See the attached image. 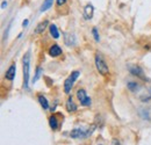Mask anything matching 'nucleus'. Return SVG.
<instances>
[{
    "label": "nucleus",
    "mask_w": 151,
    "mask_h": 145,
    "mask_svg": "<svg viewBox=\"0 0 151 145\" xmlns=\"http://www.w3.org/2000/svg\"><path fill=\"white\" fill-rule=\"evenodd\" d=\"M22 64H23V88L28 90V85H29V70H30V51H28L27 54L23 56Z\"/></svg>",
    "instance_id": "f257e3e1"
},
{
    "label": "nucleus",
    "mask_w": 151,
    "mask_h": 145,
    "mask_svg": "<svg viewBox=\"0 0 151 145\" xmlns=\"http://www.w3.org/2000/svg\"><path fill=\"white\" fill-rule=\"evenodd\" d=\"M95 129V126H91L87 129H73L71 132H70V136L72 138L76 139H84V138H87L90 137Z\"/></svg>",
    "instance_id": "f03ea898"
},
{
    "label": "nucleus",
    "mask_w": 151,
    "mask_h": 145,
    "mask_svg": "<svg viewBox=\"0 0 151 145\" xmlns=\"http://www.w3.org/2000/svg\"><path fill=\"white\" fill-rule=\"evenodd\" d=\"M95 66H96V70L99 71V73H101L102 75H106V74L109 73L108 65L100 54L95 55Z\"/></svg>",
    "instance_id": "7ed1b4c3"
},
{
    "label": "nucleus",
    "mask_w": 151,
    "mask_h": 145,
    "mask_svg": "<svg viewBox=\"0 0 151 145\" xmlns=\"http://www.w3.org/2000/svg\"><path fill=\"white\" fill-rule=\"evenodd\" d=\"M78 77H79V72L78 71H73V72L71 73V75L64 81V91H65L66 94H70L71 88L73 87V84H75V81L77 80Z\"/></svg>",
    "instance_id": "20e7f679"
},
{
    "label": "nucleus",
    "mask_w": 151,
    "mask_h": 145,
    "mask_svg": "<svg viewBox=\"0 0 151 145\" xmlns=\"http://www.w3.org/2000/svg\"><path fill=\"white\" fill-rule=\"evenodd\" d=\"M77 98L80 101L83 106H91V98L87 96L85 90H78L77 91Z\"/></svg>",
    "instance_id": "39448f33"
},
{
    "label": "nucleus",
    "mask_w": 151,
    "mask_h": 145,
    "mask_svg": "<svg viewBox=\"0 0 151 145\" xmlns=\"http://www.w3.org/2000/svg\"><path fill=\"white\" fill-rule=\"evenodd\" d=\"M128 70H129V72L132 73V74H134V75H136V77H138V78H141V79H145L143 70H142L139 66H137V65H129V66H128Z\"/></svg>",
    "instance_id": "423d86ee"
},
{
    "label": "nucleus",
    "mask_w": 151,
    "mask_h": 145,
    "mask_svg": "<svg viewBox=\"0 0 151 145\" xmlns=\"http://www.w3.org/2000/svg\"><path fill=\"white\" fill-rule=\"evenodd\" d=\"M15 73H17V66H15V64H12V65L8 67V70L6 71L5 77H6L7 80H11V81H12V80L15 78Z\"/></svg>",
    "instance_id": "0eeeda50"
},
{
    "label": "nucleus",
    "mask_w": 151,
    "mask_h": 145,
    "mask_svg": "<svg viewBox=\"0 0 151 145\" xmlns=\"http://www.w3.org/2000/svg\"><path fill=\"white\" fill-rule=\"evenodd\" d=\"M93 14H94V8L92 5H86L85 8H84V17L86 20H90V19L93 18Z\"/></svg>",
    "instance_id": "6e6552de"
},
{
    "label": "nucleus",
    "mask_w": 151,
    "mask_h": 145,
    "mask_svg": "<svg viewBox=\"0 0 151 145\" xmlns=\"http://www.w3.org/2000/svg\"><path fill=\"white\" fill-rule=\"evenodd\" d=\"M64 41H65L66 45H69V47H73L76 44V37L73 34H68V33H65V34H64Z\"/></svg>",
    "instance_id": "1a4fd4ad"
},
{
    "label": "nucleus",
    "mask_w": 151,
    "mask_h": 145,
    "mask_svg": "<svg viewBox=\"0 0 151 145\" xmlns=\"http://www.w3.org/2000/svg\"><path fill=\"white\" fill-rule=\"evenodd\" d=\"M60 54H62V49H60L57 44H54V45L50 47V49H49V55H50L51 57H58Z\"/></svg>",
    "instance_id": "9d476101"
},
{
    "label": "nucleus",
    "mask_w": 151,
    "mask_h": 145,
    "mask_svg": "<svg viewBox=\"0 0 151 145\" xmlns=\"http://www.w3.org/2000/svg\"><path fill=\"white\" fill-rule=\"evenodd\" d=\"M66 109L70 113H75L76 110H77V106H76V103L73 102L72 98H69L68 99V101H66Z\"/></svg>",
    "instance_id": "9b49d317"
},
{
    "label": "nucleus",
    "mask_w": 151,
    "mask_h": 145,
    "mask_svg": "<svg viewBox=\"0 0 151 145\" xmlns=\"http://www.w3.org/2000/svg\"><path fill=\"white\" fill-rule=\"evenodd\" d=\"M52 2H54V0H44L41 6V12H45L47 9H49L52 6Z\"/></svg>",
    "instance_id": "f8f14e48"
},
{
    "label": "nucleus",
    "mask_w": 151,
    "mask_h": 145,
    "mask_svg": "<svg viewBox=\"0 0 151 145\" xmlns=\"http://www.w3.org/2000/svg\"><path fill=\"white\" fill-rule=\"evenodd\" d=\"M49 29H50V34H51V36L54 37L55 39L59 38V32H58V29H57V27L55 26V24H51V26L49 27Z\"/></svg>",
    "instance_id": "ddd939ff"
},
{
    "label": "nucleus",
    "mask_w": 151,
    "mask_h": 145,
    "mask_svg": "<svg viewBox=\"0 0 151 145\" xmlns=\"http://www.w3.org/2000/svg\"><path fill=\"white\" fill-rule=\"evenodd\" d=\"M47 26H48V21H43V22H41L37 27H36V29H35V34H40V33L44 32V29L47 28Z\"/></svg>",
    "instance_id": "4468645a"
},
{
    "label": "nucleus",
    "mask_w": 151,
    "mask_h": 145,
    "mask_svg": "<svg viewBox=\"0 0 151 145\" xmlns=\"http://www.w3.org/2000/svg\"><path fill=\"white\" fill-rule=\"evenodd\" d=\"M38 102H40V105L43 107V109H48L49 108V103H48V100L43 96V95H40L38 96Z\"/></svg>",
    "instance_id": "2eb2a0df"
},
{
    "label": "nucleus",
    "mask_w": 151,
    "mask_h": 145,
    "mask_svg": "<svg viewBox=\"0 0 151 145\" xmlns=\"http://www.w3.org/2000/svg\"><path fill=\"white\" fill-rule=\"evenodd\" d=\"M49 124H50V127L52 128L54 130H56L57 128H58V121H57L56 116H50L49 117Z\"/></svg>",
    "instance_id": "dca6fc26"
},
{
    "label": "nucleus",
    "mask_w": 151,
    "mask_h": 145,
    "mask_svg": "<svg viewBox=\"0 0 151 145\" xmlns=\"http://www.w3.org/2000/svg\"><path fill=\"white\" fill-rule=\"evenodd\" d=\"M128 88L132 92H136V90L138 88V85H137L136 83H129V84H128Z\"/></svg>",
    "instance_id": "f3484780"
},
{
    "label": "nucleus",
    "mask_w": 151,
    "mask_h": 145,
    "mask_svg": "<svg viewBox=\"0 0 151 145\" xmlns=\"http://www.w3.org/2000/svg\"><path fill=\"white\" fill-rule=\"evenodd\" d=\"M41 73H42V69H41V67H37V70H36V74H35V77H34V79H33V83L37 81L38 78L41 77Z\"/></svg>",
    "instance_id": "a211bd4d"
},
{
    "label": "nucleus",
    "mask_w": 151,
    "mask_h": 145,
    "mask_svg": "<svg viewBox=\"0 0 151 145\" xmlns=\"http://www.w3.org/2000/svg\"><path fill=\"white\" fill-rule=\"evenodd\" d=\"M92 33H93V36H94V39L96 41V42H99L100 37H99V34H98V30H96V28H93V29H92Z\"/></svg>",
    "instance_id": "6ab92c4d"
},
{
    "label": "nucleus",
    "mask_w": 151,
    "mask_h": 145,
    "mask_svg": "<svg viewBox=\"0 0 151 145\" xmlns=\"http://www.w3.org/2000/svg\"><path fill=\"white\" fill-rule=\"evenodd\" d=\"M56 2L58 6H62V5H64L66 2V0H56Z\"/></svg>",
    "instance_id": "aec40b11"
},
{
    "label": "nucleus",
    "mask_w": 151,
    "mask_h": 145,
    "mask_svg": "<svg viewBox=\"0 0 151 145\" xmlns=\"http://www.w3.org/2000/svg\"><path fill=\"white\" fill-rule=\"evenodd\" d=\"M22 26H23V27H27V26H28V20H24V21L22 22Z\"/></svg>",
    "instance_id": "412c9836"
},
{
    "label": "nucleus",
    "mask_w": 151,
    "mask_h": 145,
    "mask_svg": "<svg viewBox=\"0 0 151 145\" xmlns=\"http://www.w3.org/2000/svg\"><path fill=\"white\" fill-rule=\"evenodd\" d=\"M7 6V2L6 1H2V4H1V8H5Z\"/></svg>",
    "instance_id": "4be33fe9"
},
{
    "label": "nucleus",
    "mask_w": 151,
    "mask_h": 145,
    "mask_svg": "<svg viewBox=\"0 0 151 145\" xmlns=\"http://www.w3.org/2000/svg\"><path fill=\"white\" fill-rule=\"evenodd\" d=\"M113 145H121V143H120L119 141H114V142H113Z\"/></svg>",
    "instance_id": "5701e85b"
}]
</instances>
